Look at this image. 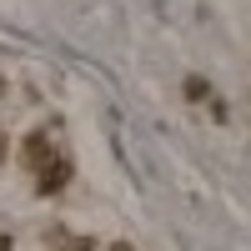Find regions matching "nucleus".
Listing matches in <instances>:
<instances>
[{
    "label": "nucleus",
    "instance_id": "1",
    "mask_svg": "<svg viewBox=\"0 0 251 251\" xmlns=\"http://www.w3.org/2000/svg\"><path fill=\"white\" fill-rule=\"evenodd\" d=\"M71 171H75V166H71L66 156H50L46 166H40V176H35V191H40V196H60V191L71 186Z\"/></svg>",
    "mask_w": 251,
    "mask_h": 251
},
{
    "label": "nucleus",
    "instance_id": "2",
    "mask_svg": "<svg viewBox=\"0 0 251 251\" xmlns=\"http://www.w3.org/2000/svg\"><path fill=\"white\" fill-rule=\"evenodd\" d=\"M50 156H55V146H50V136H46V131H30L25 141H20V161H25L30 171H40Z\"/></svg>",
    "mask_w": 251,
    "mask_h": 251
},
{
    "label": "nucleus",
    "instance_id": "3",
    "mask_svg": "<svg viewBox=\"0 0 251 251\" xmlns=\"http://www.w3.org/2000/svg\"><path fill=\"white\" fill-rule=\"evenodd\" d=\"M181 96L191 100V106H206V100H211V80H206V75H186L181 80Z\"/></svg>",
    "mask_w": 251,
    "mask_h": 251
},
{
    "label": "nucleus",
    "instance_id": "4",
    "mask_svg": "<svg viewBox=\"0 0 251 251\" xmlns=\"http://www.w3.org/2000/svg\"><path fill=\"white\" fill-rule=\"evenodd\" d=\"M60 251H100V246L86 241V236H66V241H60Z\"/></svg>",
    "mask_w": 251,
    "mask_h": 251
},
{
    "label": "nucleus",
    "instance_id": "5",
    "mask_svg": "<svg viewBox=\"0 0 251 251\" xmlns=\"http://www.w3.org/2000/svg\"><path fill=\"white\" fill-rule=\"evenodd\" d=\"M206 111H211L216 121H226V116H231V106H226V100H221V96H211V100H206Z\"/></svg>",
    "mask_w": 251,
    "mask_h": 251
},
{
    "label": "nucleus",
    "instance_id": "6",
    "mask_svg": "<svg viewBox=\"0 0 251 251\" xmlns=\"http://www.w3.org/2000/svg\"><path fill=\"white\" fill-rule=\"evenodd\" d=\"M0 251H15V241H10V236H0Z\"/></svg>",
    "mask_w": 251,
    "mask_h": 251
},
{
    "label": "nucleus",
    "instance_id": "7",
    "mask_svg": "<svg viewBox=\"0 0 251 251\" xmlns=\"http://www.w3.org/2000/svg\"><path fill=\"white\" fill-rule=\"evenodd\" d=\"M0 156H5V131H0Z\"/></svg>",
    "mask_w": 251,
    "mask_h": 251
},
{
    "label": "nucleus",
    "instance_id": "8",
    "mask_svg": "<svg viewBox=\"0 0 251 251\" xmlns=\"http://www.w3.org/2000/svg\"><path fill=\"white\" fill-rule=\"evenodd\" d=\"M0 96H5V80H0Z\"/></svg>",
    "mask_w": 251,
    "mask_h": 251
}]
</instances>
